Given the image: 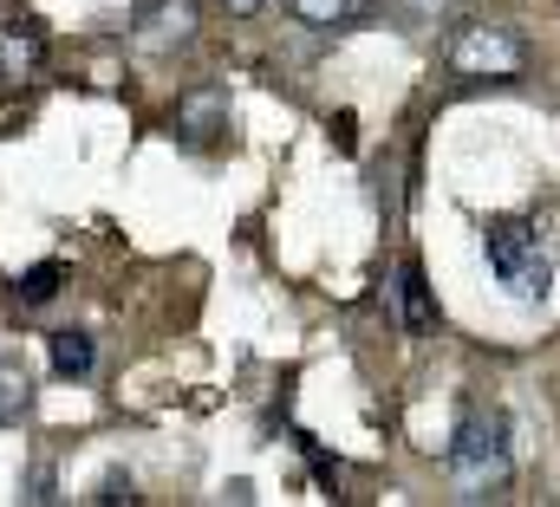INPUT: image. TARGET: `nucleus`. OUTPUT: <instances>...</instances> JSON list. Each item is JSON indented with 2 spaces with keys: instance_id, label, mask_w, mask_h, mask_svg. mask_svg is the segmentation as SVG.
<instances>
[{
  "instance_id": "nucleus-1",
  "label": "nucleus",
  "mask_w": 560,
  "mask_h": 507,
  "mask_svg": "<svg viewBox=\"0 0 560 507\" xmlns=\"http://www.w3.org/2000/svg\"><path fill=\"white\" fill-rule=\"evenodd\" d=\"M482 254H489V273H495L515 299H548V286H555V254H548L541 222H528V215L489 222V228H482Z\"/></svg>"
},
{
  "instance_id": "nucleus-5",
  "label": "nucleus",
  "mask_w": 560,
  "mask_h": 507,
  "mask_svg": "<svg viewBox=\"0 0 560 507\" xmlns=\"http://www.w3.org/2000/svg\"><path fill=\"white\" fill-rule=\"evenodd\" d=\"M39 72H46V33H39V20H26V13L0 20V92H20Z\"/></svg>"
},
{
  "instance_id": "nucleus-7",
  "label": "nucleus",
  "mask_w": 560,
  "mask_h": 507,
  "mask_svg": "<svg viewBox=\"0 0 560 507\" xmlns=\"http://www.w3.org/2000/svg\"><path fill=\"white\" fill-rule=\"evenodd\" d=\"M392 313H398V326L411 332V339H423V332H436V286H430V273H423L418 254H405L398 260V280H392Z\"/></svg>"
},
{
  "instance_id": "nucleus-2",
  "label": "nucleus",
  "mask_w": 560,
  "mask_h": 507,
  "mask_svg": "<svg viewBox=\"0 0 560 507\" xmlns=\"http://www.w3.org/2000/svg\"><path fill=\"white\" fill-rule=\"evenodd\" d=\"M450 482H456V495L463 502H482L489 488H502L509 482V423L489 410H469L463 423H456V443H450Z\"/></svg>"
},
{
  "instance_id": "nucleus-11",
  "label": "nucleus",
  "mask_w": 560,
  "mask_h": 507,
  "mask_svg": "<svg viewBox=\"0 0 560 507\" xmlns=\"http://www.w3.org/2000/svg\"><path fill=\"white\" fill-rule=\"evenodd\" d=\"M59 280H66V267H59V260H39V267H26V273L13 280V299H20V306H46V299L59 293Z\"/></svg>"
},
{
  "instance_id": "nucleus-6",
  "label": "nucleus",
  "mask_w": 560,
  "mask_h": 507,
  "mask_svg": "<svg viewBox=\"0 0 560 507\" xmlns=\"http://www.w3.org/2000/svg\"><path fill=\"white\" fill-rule=\"evenodd\" d=\"M170 125H176V143H189V150H215V143L229 137V92H222V85H196V92H183Z\"/></svg>"
},
{
  "instance_id": "nucleus-4",
  "label": "nucleus",
  "mask_w": 560,
  "mask_h": 507,
  "mask_svg": "<svg viewBox=\"0 0 560 507\" xmlns=\"http://www.w3.org/2000/svg\"><path fill=\"white\" fill-rule=\"evenodd\" d=\"M196 26H202L196 0H138L131 7V39L143 52H176L196 39Z\"/></svg>"
},
{
  "instance_id": "nucleus-8",
  "label": "nucleus",
  "mask_w": 560,
  "mask_h": 507,
  "mask_svg": "<svg viewBox=\"0 0 560 507\" xmlns=\"http://www.w3.org/2000/svg\"><path fill=\"white\" fill-rule=\"evenodd\" d=\"M46 352H52V378H66V384H79V378H92V365H98V345H92V332H52L46 339Z\"/></svg>"
},
{
  "instance_id": "nucleus-13",
  "label": "nucleus",
  "mask_w": 560,
  "mask_h": 507,
  "mask_svg": "<svg viewBox=\"0 0 560 507\" xmlns=\"http://www.w3.org/2000/svg\"><path fill=\"white\" fill-rule=\"evenodd\" d=\"M255 7H261V0H229V13H255Z\"/></svg>"
},
{
  "instance_id": "nucleus-9",
  "label": "nucleus",
  "mask_w": 560,
  "mask_h": 507,
  "mask_svg": "<svg viewBox=\"0 0 560 507\" xmlns=\"http://www.w3.org/2000/svg\"><path fill=\"white\" fill-rule=\"evenodd\" d=\"M26 410H33V378H26V365L13 352H0V429L20 423Z\"/></svg>"
},
{
  "instance_id": "nucleus-3",
  "label": "nucleus",
  "mask_w": 560,
  "mask_h": 507,
  "mask_svg": "<svg viewBox=\"0 0 560 507\" xmlns=\"http://www.w3.org/2000/svg\"><path fill=\"white\" fill-rule=\"evenodd\" d=\"M528 66V39L515 26H495V20H463L456 39H450V72L456 79H515Z\"/></svg>"
},
{
  "instance_id": "nucleus-12",
  "label": "nucleus",
  "mask_w": 560,
  "mask_h": 507,
  "mask_svg": "<svg viewBox=\"0 0 560 507\" xmlns=\"http://www.w3.org/2000/svg\"><path fill=\"white\" fill-rule=\"evenodd\" d=\"M92 502H105V507H118V502H125V507H131V502H138V488H131V475H105Z\"/></svg>"
},
{
  "instance_id": "nucleus-10",
  "label": "nucleus",
  "mask_w": 560,
  "mask_h": 507,
  "mask_svg": "<svg viewBox=\"0 0 560 507\" xmlns=\"http://www.w3.org/2000/svg\"><path fill=\"white\" fill-rule=\"evenodd\" d=\"M306 26H319V33H332V26H352V20H365L372 13V0H287Z\"/></svg>"
}]
</instances>
